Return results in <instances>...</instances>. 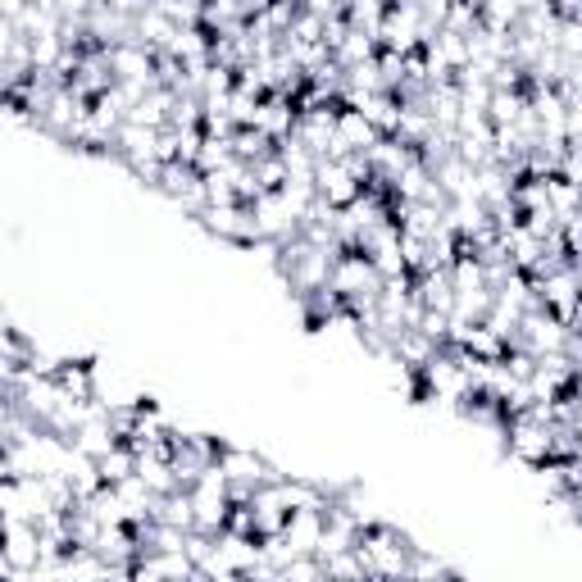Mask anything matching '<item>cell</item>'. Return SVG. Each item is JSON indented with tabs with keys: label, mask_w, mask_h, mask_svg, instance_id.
<instances>
[{
	"label": "cell",
	"mask_w": 582,
	"mask_h": 582,
	"mask_svg": "<svg viewBox=\"0 0 582 582\" xmlns=\"http://www.w3.org/2000/svg\"><path fill=\"white\" fill-rule=\"evenodd\" d=\"M360 560L369 569V578H410V560H414V541L406 533H396L391 524H369L360 528Z\"/></svg>",
	"instance_id": "1"
},
{
	"label": "cell",
	"mask_w": 582,
	"mask_h": 582,
	"mask_svg": "<svg viewBox=\"0 0 582 582\" xmlns=\"http://www.w3.org/2000/svg\"><path fill=\"white\" fill-rule=\"evenodd\" d=\"M192 501H196V533L219 537L228 528V510H232V482L224 478L219 465H209L196 487H192Z\"/></svg>",
	"instance_id": "2"
},
{
	"label": "cell",
	"mask_w": 582,
	"mask_h": 582,
	"mask_svg": "<svg viewBox=\"0 0 582 582\" xmlns=\"http://www.w3.org/2000/svg\"><path fill=\"white\" fill-rule=\"evenodd\" d=\"M219 469H224V478L232 482V501H251L255 487H264V482H273V478H283L260 450L228 446V442L219 446Z\"/></svg>",
	"instance_id": "3"
},
{
	"label": "cell",
	"mask_w": 582,
	"mask_h": 582,
	"mask_svg": "<svg viewBox=\"0 0 582 582\" xmlns=\"http://www.w3.org/2000/svg\"><path fill=\"white\" fill-rule=\"evenodd\" d=\"M328 287H332V292H342L346 305H355V300H378L383 273H378V264H374L369 255H364V251L346 247L342 255L332 260V278H328Z\"/></svg>",
	"instance_id": "4"
},
{
	"label": "cell",
	"mask_w": 582,
	"mask_h": 582,
	"mask_svg": "<svg viewBox=\"0 0 582 582\" xmlns=\"http://www.w3.org/2000/svg\"><path fill=\"white\" fill-rule=\"evenodd\" d=\"M505 450L518 459V465H528V469H541L546 459H556V450H550V423L537 419V414H510L505 419Z\"/></svg>",
	"instance_id": "5"
},
{
	"label": "cell",
	"mask_w": 582,
	"mask_h": 582,
	"mask_svg": "<svg viewBox=\"0 0 582 582\" xmlns=\"http://www.w3.org/2000/svg\"><path fill=\"white\" fill-rule=\"evenodd\" d=\"M196 224H201L209 237L228 241V247H264V241H260V228H255V209L241 205V201H232V205H205V209L196 214Z\"/></svg>",
	"instance_id": "6"
},
{
	"label": "cell",
	"mask_w": 582,
	"mask_h": 582,
	"mask_svg": "<svg viewBox=\"0 0 582 582\" xmlns=\"http://www.w3.org/2000/svg\"><path fill=\"white\" fill-rule=\"evenodd\" d=\"M510 346H524L533 355H556V351H569L573 346V332L560 315H550L546 305H537V310L524 315V323H518V336Z\"/></svg>",
	"instance_id": "7"
},
{
	"label": "cell",
	"mask_w": 582,
	"mask_h": 582,
	"mask_svg": "<svg viewBox=\"0 0 582 582\" xmlns=\"http://www.w3.org/2000/svg\"><path fill=\"white\" fill-rule=\"evenodd\" d=\"M156 192L169 196L178 209H187L192 219L209 205V201H205V173H201L196 164H187V160H169V164L160 169V178H156Z\"/></svg>",
	"instance_id": "8"
},
{
	"label": "cell",
	"mask_w": 582,
	"mask_h": 582,
	"mask_svg": "<svg viewBox=\"0 0 582 582\" xmlns=\"http://www.w3.org/2000/svg\"><path fill=\"white\" fill-rule=\"evenodd\" d=\"M251 209H255V228L264 247H278V241H292L300 232V214L283 201V192H264Z\"/></svg>",
	"instance_id": "9"
},
{
	"label": "cell",
	"mask_w": 582,
	"mask_h": 582,
	"mask_svg": "<svg viewBox=\"0 0 582 582\" xmlns=\"http://www.w3.org/2000/svg\"><path fill=\"white\" fill-rule=\"evenodd\" d=\"M315 182H319V196L336 209H346L360 192H364V178L351 169V160H319L315 164Z\"/></svg>",
	"instance_id": "10"
},
{
	"label": "cell",
	"mask_w": 582,
	"mask_h": 582,
	"mask_svg": "<svg viewBox=\"0 0 582 582\" xmlns=\"http://www.w3.org/2000/svg\"><path fill=\"white\" fill-rule=\"evenodd\" d=\"M323 510H292L287 514V524H283V541L292 556H319V546H323Z\"/></svg>",
	"instance_id": "11"
},
{
	"label": "cell",
	"mask_w": 582,
	"mask_h": 582,
	"mask_svg": "<svg viewBox=\"0 0 582 582\" xmlns=\"http://www.w3.org/2000/svg\"><path fill=\"white\" fill-rule=\"evenodd\" d=\"M346 105H355V110H364V118L383 133V137H396L401 133V114H406V101L396 96V91H369V96H355V101H346Z\"/></svg>",
	"instance_id": "12"
},
{
	"label": "cell",
	"mask_w": 582,
	"mask_h": 582,
	"mask_svg": "<svg viewBox=\"0 0 582 582\" xmlns=\"http://www.w3.org/2000/svg\"><path fill=\"white\" fill-rule=\"evenodd\" d=\"M173 33H178V23H173L164 10H160V5H146V10L137 14V33H133V42H141V46H150V50H169Z\"/></svg>",
	"instance_id": "13"
},
{
	"label": "cell",
	"mask_w": 582,
	"mask_h": 582,
	"mask_svg": "<svg viewBox=\"0 0 582 582\" xmlns=\"http://www.w3.org/2000/svg\"><path fill=\"white\" fill-rule=\"evenodd\" d=\"M378 37L374 33H360V27H346V37L332 46V59L342 69H351V65H369V59H378Z\"/></svg>",
	"instance_id": "14"
},
{
	"label": "cell",
	"mask_w": 582,
	"mask_h": 582,
	"mask_svg": "<svg viewBox=\"0 0 582 582\" xmlns=\"http://www.w3.org/2000/svg\"><path fill=\"white\" fill-rule=\"evenodd\" d=\"M546 205L556 209V219H573V214H582V187L578 182H569L564 173H550L546 178Z\"/></svg>",
	"instance_id": "15"
},
{
	"label": "cell",
	"mask_w": 582,
	"mask_h": 582,
	"mask_svg": "<svg viewBox=\"0 0 582 582\" xmlns=\"http://www.w3.org/2000/svg\"><path fill=\"white\" fill-rule=\"evenodd\" d=\"M273 150H278V141H273L264 128H237L232 133V156L241 160V164H255V160H264V156H273Z\"/></svg>",
	"instance_id": "16"
},
{
	"label": "cell",
	"mask_w": 582,
	"mask_h": 582,
	"mask_svg": "<svg viewBox=\"0 0 582 582\" xmlns=\"http://www.w3.org/2000/svg\"><path fill=\"white\" fill-rule=\"evenodd\" d=\"M55 383L65 387L69 396H96V374H91V364L82 360H65V364H55Z\"/></svg>",
	"instance_id": "17"
},
{
	"label": "cell",
	"mask_w": 582,
	"mask_h": 582,
	"mask_svg": "<svg viewBox=\"0 0 582 582\" xmlns=\"http://www.w3.org/2000/svg\"><path fill=\"white\" fill-rule=\"evenodd\" d=\"M96 465H101V478H105L110 487H118V482H128V478L137 473V450H133L128 442H118L114 450H105V455L96 459Z\"/></svg>",
	"instance_id": "18"
},
{
	"label": "cell",
	"mask_w": 582,
	"mask_h": 582,
	"mask_svg": "<svg viewBox=\"0 0 582 582\" xmlns=\"http://www.w3.org/2000/svg\"><path fill=\"white\" fill-rule=\"evenodd\" d=\"M459 346H465L469 355H478V360H505V351H510V342H505V336H501L497 328H487V323L469 328V336H465V342H459Z\"/></svg>",
	"instance_id": "19"
},
{
	"label": "cell",
	"mask_w": 582,
	"mask_h": 582,
	"mask_svg": "<svg viewBox=\"0 0 582 582\" xmlns=\"http://www.w3.org/2000/svg\"><path fill=\"white\" fill-rule=\"evenodd\" d=\"M478 5H482V27H492V33H514L518 19H524L518 0H478Z\"/></svg>",
	"instance_id": "20"
},
{
	"label": "cell",
	"mask_w": 582,
	"mask_h": 582,
	"mask_svg": "<svg viewBox=\"0 0 582 582\" xmlns=\"http://www.w3.org/2000/svg\"><path fill=\"white\" fill-rule=\"evenodd\" d=\"M323 569H328V578H369V569H364L355 546L351 550H336V556H323Z\"/></svg>",
	"instance_id": "21"
},
{
	"label": "cell",
	"mask_w": 582,
	"mask_h": 582,
	"mask_svg": "<svg viewBox=\"0 0 582 582\" xmlns=\"http://www.w3.org/2000/svg\"><path fill=\"white\" fill-rule=\"evenodd\" d=\"M450 573H455V569H450V564H442L437 556H427L423 546L414 550V560H410V578H450Z\"/></svg>",
	"instance_id": "22"
},
{
	"label": "cell",
	"mask_w": 582,
	"mask_h": 582,
	"mask_svg": "<svg viewBox=\"0 0 582 582\" xmlns=\"http://www.w3.org/2000/svg\"><path fill=\"white\" fill-rule=\"evenodd\" d=\"M560 173H564L569 182H578V187H582V146H578V141H569V150H564V164H560Z\"/></svg>",
	"instance_id": "23"
},
{
	"label": "cell",
	"mask_w": 582,
	"mask_h": 582,
	"mask_svg": "<svg viewBox=\"0 0 582 582\" xmlns=\"http://www.w3.org/2000/svg\"><path fill=\"white\" fill-rule=\"evenodd\" d=\"M564 128H569V141L582 146V96H569V118H564Z\"/></svg>",
	"instance_id": "24"
}]
</instances>
